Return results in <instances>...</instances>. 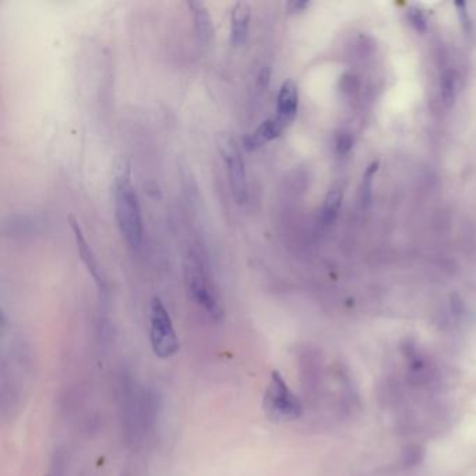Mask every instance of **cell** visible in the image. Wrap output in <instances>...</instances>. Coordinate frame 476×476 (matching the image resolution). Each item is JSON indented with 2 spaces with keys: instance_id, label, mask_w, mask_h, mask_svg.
<instances>
[{
  "instance_id": "11",
  "label": "cell",
  "mask_w": 476,
  "mask_h": 476,
  "mask_svg": "<svg viewBox=\"0 0 476 476\" xmlns=\"http://www.w3.org/2000/svg\"><path fill=\"white\" fill-rule=\"evenodd\" d=\"M342 204V192L340 189H333L327 193L323 207V222L333 224L338 217Z\"/></svg>"
},
{
  "instance_id": "1",
  "label": "cell",
  "mask_w": 476,
  "mask_h": 476,
  "mask_svg": "<svg viewBox=\"0 0 476 476\" xmlns=\"http://www.w3.org/2000/svg\"><path fill=\"white\" fill-rule=\"evenodd\" d=\"M113 199L115 215L120 233L130 247L138 249L143 242L144 225L138 196L131 183V175L127 166L119 169L115 178Z\"/></svg>"
},
{
  "instance_id": "12",
  "label": "cell",
  "mask_w": 476,
  "mask_h": 476,
  "mask_svg": "<svg viewBox=\"0 0 476 476\" xmlns=\"http://www.w3.org/2000/svg\"><path fill=\"white\" fill-rule=\"evenodd\" d=\"M440 88H442V98L446 106H453L456 102L457 96V81L453 74V71H447L442 75L440 81Z\"/></svg>"
},
{
  "instance_id": "5",
  "label": "cell",
  "mask_w": 476,
  "mask_h": 476,
  "mask_svg": "<svg viewBox=\"0 0 476 476\" xmlns=\"http://www.w3.org/2000/svg\"><path fill=\"white\" fill-rule=\"evenodd\" d=\"M217 148L222 161L225 162L228 183L233 200L238 204L246 203L249 187L246 179V168L238 143L231 134L221 133L217 136Z\"/></svg>"
},
{
  "instance_id": "6",
  "label": "cell",
  "mask_w": 476,
  "mask_h": 476,
  "mask_svg": "<svg viewBox=\"0 0 476 476\" xmlns=\"http://www.w3.org/2000/svg\"><path fill=\"white\" fill-rule=\"evenodd\" d=\"M68 222H70V228L73 231V236H74V240H75V246H77V252L80 254V259L82 261V264L85 266L87 271L91 274V277L94 278V281L96 282L98 288L99 289H105V278L102 275V270H101V266L98 263V259L94 253V250L91 249V246L88 245L87 239H85V235L78 224V221L70 215L68 217Z\"/></svg>"
},
{
  "instance_id": "9",
  "label": "cell",
  "mask_w": 476,
  "mask_h": 476,
  "mask_svg": "<svg viewBox=\"0 0 476 476\" xmlns=\"http://www.w3.org/2000/svg\"><path fill=\"white\" fill-rule=\"evenodd\" d=\"M287 127L274 116L270 119H266L260 123L246 138H245V147L250 151L257 150L274 140H277L282 131Z\"/></svg>"
},
{
  "instance_id": "17",
  "label": "cell",
  "mask_w": 476,
  "mask_h": 476,
  "mask_svg": "<svg viewBox=\"0 0 476 476\" xmlns=\"http://www.w3.org/2000/svg\"><path fill=\"white\" fill-rule=\"evenodd\" d=\"M337 144H338V151L340 152H347L351 148V145H352V138L349 136H347V134H342V136L338 137V143Z\"/></svg>"
},
{
  "instance_id": "16",
  "label": "cell",
  "mask_w": 476,
  "mask_h": 476,
  "mask_svg": "<svg viewBox=\"0 0 476 476\" xmlns=\"http://www.w3.org/2000/svg\"><path fill=\"white\" fill-rule=\"evenodd\" d=\"M310 6V1H305V0H295V1H289L287 4V8L291 14H299L302 11H305L308 7Z\"/></svg>"
},
{
  "instance_id": "13",
  "label": "cell",
  "mask_w": 476,
  "mask_h": 476,
  "mask_svg": "<svg viewBox=\"0 0 476 476\" xmlns=\"http://www.w3.org/2000/svg\"><path fill=\"white\" fill-rule=\"evenodd\" d=\"M379 171V161L372 162L365 175H363V180H362V204L365 207H368L372 201V187H373V178L376 175V172Z\"/></svg>"
},
{
  "instance_id": "10",
  "label": "cell",
  "mask_w": 476,
  "mask_h": 476,
  "mask_svg": "<svg viewBox=\"0 0 476 476\" xmlns=\"http://www.w3.org/2000/svg\"><path fill=\"white\" fill-rule=\"evenodd\" d=\"M187 7L192 11L196 34L200 43L208 45L214 38V24L210 11L203 1H187Z\"/></svg>"
},
{
  "instance_id": "4",
  "label": "cell",
  "mask_w": 476,
  "mask_h": 476,
  "mask_svg": "<svg viewBox=\"0 0 476 476\" xmlns=\"http://www.w3.org/2000/svg\"><path fill=\"white\" fill-rule=\"evenodd\" d=\"M150 341L152 352L161 359H169L179 352L180 344L172 319L159 298H152L148 306Z\"/></svg>"
},
{
  "instance_id": "7",
  "label": "cell",
  "mask_w": 476,
  "mask_h": 476,
  "mask_svg": "<svg viewBox=\"0 0 476 476\" xmlns=\"http://www.w3.org/2000/svg\"><path fill=\"white\" fill-rule=\"evenodd\" d=\"M298 108H299V92H298V85L292 80H287L278 92L277 96V115L275 117L285 126L288 127L292 124L298 115Z\"/></svg>"
},
{
  "instance_id": "2",
  "label": "cell",
  "mask_w": 476,
  "mask_h": 476,
  "mask_svg": "<svg viewBox=\"0 0 476 476\" xmlns=\"http://www.w3.org/2000/svg\"><path fill=\"white\" fill-rule=\"evenodd\" d=\"M183 278L189 298L205 312V315L218 322L224 316V309L218 294L210 280V275L200 259L190 253L183 263Z\"/></svg>"
},
{
  "instance_id": "3",
  "label": "cell",
  "mask_w": 476,
  "mask_h": 476,
  "mask_svg": "<svg viewBox=\"0 0 476 476\" xmlns=\"http://www.w3.org/2000/svg\"><path fill=\"white\" fill-rule=\"evenodd\" d=\"M266 417L274 422L296 421L303 415L301 400L288 387L282 375L277 370L271 373L263 397Z\"/></svg>"
},
{
  "instance_id": "15",
  "label": "cell",
  "mask_w": 476,
  "mask_h": 476,
  "mask_svg": "<svg viewBox=\"0 0 476 476\" xmlns=\"http://www.w3.org/2000/svg\"><path fill=\"white\" fill-rule=\"evenodd\" d=\"M456 8L459 11V17H460V21H461V25H463V29L466 32H471V18H470V14H468V8H467V3L466 1H457L456 3Z\"/></svg>"
},
{
  "instance_id": "8",
  "label": "cell",
  "mask_w": 476,
  "mask_h": 476,
  "mask_svg": "<svg viewBox=\"0 0 476 476\" xmlns=\"http://www.w3.org/2000/svg\"><path fill=\"white\" fill-rule=\"evenodd\" d=\"M252 22V6L247 1H238L231 11V43L242 46L249 38Z\"/></svg>"
},
{
  "instance_id": "14",
  "label": "cell",
  "mask_w": 476,
  "mask_h": 476,
  "mask_svg": "<svg viewBox=\"0 0 476 476\" xmlns=\"http://www.w3.org/2000/svg\"><path fill=\"white\" fill-rule=\"evenodd\" d=\"M408 17L412 22V25L419 31V32H425L428 28V22H426V17L424 14V11L418 7H411L408 10Z\"/></svg>"
}]
</instances>
